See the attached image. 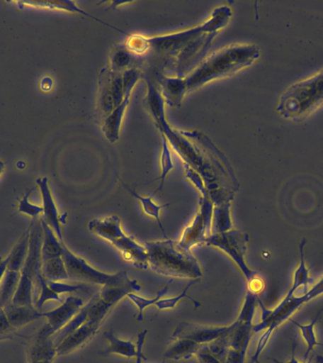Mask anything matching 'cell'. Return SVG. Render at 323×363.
<instances>
[{
    "label": "cell",
    "mask_w": 323,
    "mask_h": 363,
    "mask_svg": "<svg viewBox=\"0 0 323 363\" xmlns=\"http://www.w3.org/2000/svg\"><path fill=\"white\" fill-rule=\"evenodd\" d=\"M88 229L104 240L112 242L116 238L126 235L121 228V220L118 216L112 215L103 218H96L88 223Z\"/></svg>",
    "instance_id": "cell-18"
},
{
    "label": "cell",
    "mask_w": 323,
    "mask_h": 363,
    "mask_svg": "<svg viewBox=\"0 0 323 363\" xmlns=\"http://www.w3.org/2000/svg\"><path fill=\"white\" fill-rule=\"evenodd\" d=\"M259 48L254 45H232L207 57L188 76L184 77L187 92L198 89L214 79L225 78L249 67L259 58Z\"/></svg>",
    "instance_id": "cell-2"
},
{
    "label": "cell",
    "mask_w": 323,
    "mask_h": 363,
    "mask_svg": "<svg viewBox=\"0 0 323 363\" xmlns=\"http://www.w3.org/2000/svg\"><path fill=\"white\" fill-rule=\"evenodd\" d=\"M316 363H323V357L317 356L316 359Z\"/></svg>",
    "instance_id": "cell-47"
},
{
    "label": "cell",
    "mask_w": 323,
    "mask_h": 363,
    "mask_svg": "<svg viewBox=\"0 0 323 363\" xmlns=\"http://www.w3.org/2000/svg\"><path fill=\"white\" fill-rule=\"evenodd\" d=\"M322 294L323 277L314 286H312L309 291L302 296H296V295H293V297L291 296V303H293L294 308L298 311L303 305Z\"/></svg>",
    "instance_id": "cell-36"
},
{
    "label": "cell",
    "mask_w": 323,
    "mask_h": 363,
    "mask_svg": "<svg viewBox=\"0 0 323 363\" xmlns=\"http://www.w3.org/2000/svg\"><path fill=\"white\" fill-rule=\"evenodd\" d=\"M128 363V362H127Z\"/></svg>",
    "instance_id": "cell-48"
},
{
    "label": "cell",
    "mask_w": 323,
    "mask_h": 363,
    "mask_svg": "<svg viewBox=\"0 0 323 363\" xmlns=\"http://www.w3.org/2000/svg\"><path fill=\"white\" fill-rule=\"evenodd\" d=\"M37 282L39 284L40 294L38 299L34 303V306H35V308L38 309V311H41L42 306H44L47 301H57V302L61 303L64 302V301L61 299V297H60V295L55 294V292L48 286L47 280L45 279L42 274L39 275Z\"/></svg>",
    "instance_id": "cell-35"
},
{
    "label": "cell",
    "mask_w": 323,
    "mask_h": 363,
    "mask_svg": "<svg viewBox=\"0 0 323 363\" xmlns=\"http://www.w3.org/2000/svg\"><path fill=\"white\" fill-rule=\"evenodd\" d=\"M62 259L64 261L68 277L70 280L79 281V282L91 284V285L105 286L112 284L120 279L125 271L109 274L98 271L94 267L89 265L82 257H78L71 252L64 243L62 246Z\"/></svg>",
    "instance_id": "cell-9"
},
{
    "label": "cell",
    "mask_w": 323,
    "mask_h": 363,
    "mask_svg": "<svg viewBox=\"0 0 323 363\" xmlns=\"http://www.w3.org/2000/svg\"><path fill=\"white\" fill-rule=\"evenodd\" d=\"M5 169V164L3 163L1 160H0V176L2 175L3 172H4Z\"/></svg>",
    "instance_id": "cell-46"
},
{
    "label": "cell",
    "mask_w": 323,
    "mask_h": 363,
    "mask_svg": "<svg viewBox=\"0 0 323 363\" xmlns=\"http://www.w3.org/2000/svg\"><path fill=\"white\" fill-rule=\"evenodd\" d=\"M42 235L41 221L33 220L30 226L28 254L21 269L18 286L11 302L13 305L35 306L33 301V286L42 274Z\"/></svg>",
    "instance_id": "cell-6"
},
{
    "label": "cell",
    "mask_w": 323,
    "mask_h": 363,
    "mask_svg": "<svg viewBox=\"0 0 323 363\" xmlns=\"http://www.w3.org/2000/svg\"><path fill=\"white\" fill-rule=\"evenodd\" d=\"M11 330H13V328H11V323L6 316L4 309H0V337L10 333Z\"/></svg>",
    "instance_id": "cell-42"
},
{
    "label": "cell",
    "mask_w": 323,
    "mask_h": 363,
    "mask_svg": "<svg viewBox=\"0 0 323 363\" xmlns=\"http://www.w3.org/2000/svg\"><path fill=\"white\" fill-rule=\"evenodd\" d=\"M214 203L209 198L200 199V210L194 220L184 228L178 243L183 248L191 250L192 247L205 243L212 235V217Z\"/></svg>",
    "instance_id": "cell-11"
},
{
    "label": "cell",
    "mask_w": 323,
    "mask_h": 363,
    "mask_svg": "<svg viewBox=\"0 0 323 363\" xmlns=\"http://www.w3.org/2000/svg\"><path fill=\"white\" fill-rule=\"evenodd\" d=\"M103 337L109 342V346L106 350L101 352V354H118L128 359L136 357L137 347L130 340H119L112 331H105Z\"/></svg>",
    "instance_id": "cell-27"
},
{
    "label": "cell",
    "mask_w": 323,
    "mask_h": 363,
    "mask_svg": "<svg viewBox=\"0 0 323 363\" xmlns=\"http://www.w3.org/2000/svg\"><path fill=\"white\" fill-rule=\"evenodd\" d=\"M44 84L47 85V91L50 90L53 85L52 79H51L50 77H45V78L42 79L41 86Z\"/></svg>",
    "instance_id": "cell-45"
},
{
    "label": "cell",
    "mask_w": 323,
    "mask_h": 363,
    "mask_svg": "<svg viewBox=\"0 0 323 363\" xmlns=\"http://www.w3.org/2000/svg\"><path fill=\"white\" fill-rule=\"evenodd\" d=\"M169 346L164 356L170 359H189L196 356L201 346L198 343L189 340H175Z\"/></svg>",
    "instance_id": "cell-26"
},
{
    "label": "cell",
    "mask_w": 323,
    "mask_h": 363,
    "mask_svg": "<svg viewBox=\"0 0 323 363\" xmlns=\"http://www.w3.org/2000/svg\"><path fill=\"white\" fill-rule=\"evenodd\" d=\"M99 79L98 108L101 115L106 118L130 93L125 89L123 72H115L110 67L104 68L101 70Z\"/></svg>",
    "instance_id": "cell-10"
},
{
    "label": "cell",
    "mask_w": 323,
    "mask_h": 363,
    "mask_svg": "<svg viewBox=\"0 0 323 363\" xmlns=\"http://www.w3.org/2000/svg\"><path fill=\"white\" fill-rule=\"evenodd\" d=\"M17 4L22 6H33V7L50 9V10L65 11H70V13L82 14V16L90 17V18L96 20V21L102 23V24L106 25L108 27L115 28V30H119L122 33L128 34L125 33V31L118 30V28L113 27V26L108 24V23H105L102 21V20L96 18L95 16H91V14L86 13V11L79 8L78 6L76 5V2L74 1L18 2Z\"/></svg>",
    "instance_id": "cell-24"
},
{
    "label": "cell",
    "mask_w": 323,
    "mask_h": 363,
    "mask_svg": "<svg viewBox=\"0 0 323 363\" xmlns=\"http://www.w3.org/2000/svg\"><path fill=\"white\" fill-rule=\"evenodd\" d=\"M30 241V228L17 241L8 255V263L4 277L0 283V309L7 308L13 302L14 294L18 286L21 269L27 257Z\"/></svg>",
    "instance_id": "cell-7"
},
{
    "label": "cell",
    "mask_w": 323,
    "mask_h": 363,
    "mask_svg": "<svg viewBox=\"0 0 323 363\" xmlns=\"http://www.w3.org/2000/svg\"><path fill=\"white\" fill-rule=\"evenodd\" d=\"M295 352H296V347H295V345H293V349H292V357L290 360L289 362H279V360L277 359H272L273 360L274 363H311V360H306V362H300L299 360L296 359V354H295Z\"/></svg>",
    "instance_id": "cell-43"
},
{
    "label": "cell",
    "mask_w": 323,
    "mask_h": 363,
    "mask_svg": "<svg viewBox=\"0 0 323 363\" xmlns=\"http://www.w3.org/2000/svg\"><path fill=\"white\" fill-rule=\"evenodd\" d=\"M275 331L274 328H268L264 330V333L261 335L259 340H258L256 350H255L254 356L251 357V362L249 363H260L259 357L262 353L264 349L268 345L269 340Z\"/></svg>",
    "instance_id": "cell-40"
},
{
    "label": "cell",
    "mask_w": 323,
    "mask_h": 363,
    "mask_svg": "<svg viewBox=\"0 0 323 363\" xmlns=\"http://www.w3.org/2000/svg\"><path fill=\"white\" fill-rule=\"evenodd\" d=\"M130 94L125 96L123 101L113 112L105 118L103 125H102V132H103L105 138L110 142L115 143L118 140L119 132L123 121L125 111H126L128 105H129Z\"/></svg>",
    "instance_id": "cell-20"
},
{
    "label": "cell",
    "mask_w": 323,
    "mask_h": 363,
    "mask_svg": "<svg viewBox=\"0 0 323 363\" xmlns=\"http://www.w3.org/2000/svg\"><path fill=\"white\" fill-rule=\"evenodd\" d=\"M110 243L120 252L124 260L132 263L135 268L141 269L149 268L146 247L139 244L132 235H124Z\"/></svg>",
    "instance_id": "cell-15"
},
{
    "label": "cell",
    "mask_w": 323,
    "mask_h": 363,
    "mask_svg": "<svg viewBox=\"0 0 323 363\" xmlns=\"http://www.w3.org/2000/svg\"><path fill=\"white\" fill-rule=\"evenodd\" d=\"M156 78L162 87V96L166 99L167 104L172 107H180L187 93L184 78L164 76L159 72L156 73Z\"/></svg>",
    "instance_id": "cell-17"
},
{
    "label": "cell",
    "mask_w": 323,
    "mask_h": 363,
    "mask_svg": "<svg viewBox=\"0 0 323 363\" xmlns=\"http://www.w3.org/2000/svg\"><path fill=\"white\" fill-rule=\"evenodd\" d=\"M231 201L214 204L212 217V234H221L231 231L232 221L231 218Z\"/></svg>",
    "instance_id": "cell-25"
},
{
    "label": "cell",
    "mask_w": 323,
    "mask_h": 363,
    "mask_svg": "<svg viewBox=\"0 0 323 363\" xmlns=\"http://www.w3.org/2000/svg\"><path fill=\"white\" fill-rule=\"evenodd\" d=\"M323 104V70L292 85L280 98L278 112L285 118L300 119Z\"/></svg>",
    "instance_id": "cell-4"
},
{
    "label": "cell",
    "mask_w": 323,
    "mask_h": 363,
    "mask_svg": "<svg viewBox=\"0 0 323 363\" xmlns=\"http://www.w3.org/2000/svg\"><path fill=\"white\" fill-rule=\"evenodd\" d=\"M57 357L56 346L52 340L37 336L35 342L30 348V363H52Z\"/></svg>",
    "instance_id": "cell-21"
},
{
    "label": "cell",
    "mask_w": 323,
    "mask_h": 363,
    "mask_svg": "<svg viewBox=\"0 0 323 363\" xmlns=\"http://www.w3.org/2000/svg\"><path fill=\"white\" fill-rule=\"evenodd\" d=\"M173 169H174V164H173L169 141H167L166 136L162 135L161 176L160 184H159L157 191L163 189L166 176Z\"/></svg>",
    "instance_id": "cell-32"
},
{
    "label": "cell",
    "mask_w": 323,
    "mask_h": 363,
    "mask_svg": "<svg viewBox=\"0 0 323 363\" xmlns=\"http://www.w3.org/2000/svg\"><path fill=\"white\" fill-rule=\"evenodd\" d=\"M248 242L249 235L246 233L232 229L231 231L221 234H212L207 238L205 244L220 249L228 255L242 272L246 282L249 283L258 277V275L246 263L245 255Z\"/></svg>",
    "instance_id": "cell-8"
},
{
    "label": "cell",
    "mask_w": 323,
    "mask_h": 363,
    "mask_svg": "<svg viewBox=\"0 0 323 363\" xmlns=\"http://www.w3.org/2000/svg\"><path fill=\"white\" fill-rule=\"evenodd\" d=\"M196 357L200 363H222L209 351L206 345L201 346Z\"/></svg>",
    "instance_id": "cell-41"
},
{
    "label": "cell",
    "mask_w": 323,
    "mask_h": 363,
    "mask_svg": "<svg viewBox=\"0 0 323 363\" xmlns=\"http://www.w3.org/2000/svg\"><path fill=\"white\" fill-rule=\"evenodd\" d=\"M99 328H101V325H94V323H84L76 330H74L72 333L65 337L56 346L57 356H67V354L84 347L96 336Z\"/></svg>",
    "instance_id": "cell-16"
},
{
    "label": "cell",
    "mask_w": 323,
    "mask_h": 363,
    "mask_svg": "<svg viewBox=\"0 0 323 363\" xmlns=\"http://www.w3.org/2000/svg\"><path fill=\"white\" fill-rule=\"evenodd\" d=\"M37 186H39L42 196V220L53 230L61 242H64L62 233V218L60 216L59 210L57 208L55 201H54L52 193L48 186L47 177L36 179Z\"/></svg>",
    "instance_id": "cell-14"
},
{
    "label": "cell",
    "mask_w": 323,
    "mask_h": 363,
    "mask_svg": "<svg viewBox=\"0 0 323 363\" xmlns=\"http://www.w3.org/2000/svg\"><path fill=\"white\" fill-rule=\"evenodd\" d=\"M184 167H186V177L191 181V183L194 184L196 189L200 192L201 196H203V197L209 198L208 191H207L205 184H204L201 176L198 174L196 170L193 169L192 167H190L188 164H184Z\"/></svg>",
    "instance_id": "cell-38"
},
{
    "label": "cell",
    "mask_w": 323,
    "mask_h": 363,
    "mask_svg": "<svg viewBox=\"0 0 323 363\" xmlns=\"http://www.w3.org/2000/svg\"><path fill=\"white\" fill-rule=\"evenodd\" d=\"M33 191V189L26 193V194L23 196L22 199H20L18 212L22 213V214L27 215L28 217L33 218V220H36L39 215L42 214V207L31 203L30 201H28V197H30V195Z\"/></svg>",
    "instance_id": "cell-37"
},
{
    "label": "cell",
    "mask_w": 323,
    "mask_h": 363,
    "mask_svg": "<svg viewBox=\"0 0 323 363\" xmlns=\"http://www.w3.org/2000/svg\"><path fill=\"white\" fill-rule=\"evenodd\" d=\"M48 286L55 294L61 295L62 294H70V292H76L81 291L86 288L84 284H79V285H70V284L62 283V282H54V281L47 280Z\"/></svg>",
    "instance_id": "cell-39"
},
{
    "label": "cell",
    "mask_w": 323,
    "mask_h": 363,
    "mask_svg": "<svg viewBox=\"0 0 323 363\" xmlns=\"http://www.w3.org/2000/svg\"><path fill=\"white\" fill-rule=\"evenodd\" d=\"M197 281H198V279L189 282L188 285H187L186 288H184L183 291H181V294L177 295V296L159 300L158 302L155 303L156 308H157L158 311H164V309L174 308L176 305H177V303L180 302L181 299H183V298H187V299L191 301L193 305L195 306V308H200V303L198 302V301L195 300L194 298L189 296V295L187 294V291H188L190 286H192L193 284L197 282Z\"/></svg>",
    "instance_id": "cell-34"
},
{
    "label": "cell",
    "mask_w": 323,
    "mask_h": 363,
    "mask_svg": "<svg viewBox=\"0 0 323 363\" xmlns=\"http://www.w3.org/2000/svg\"><path fill=\"white\" fill-rule=\"evenodd\" d=\"M41 272L45 279L48 281L62 282V281L69 280L62 257L42 260Z\"/></svg>",
    "instance_id": "cell-28"
},
{
    "label": "cell",
    "mask_w": 323,
    "mask_h": 363,
    "mask_svg": "<svg viewBox=\"0 0 323 363\" xmlns=\"http://www.w3.org/2000/svg\"><path fill=\"white\" fill-rule=\"evenodd\" d=\"M3 309L13 329L22 328L34 320L44 318L42 312L38 311L35 306H16L11 303L7 308Z\"/></svg>",
    "instance_id": "cell-19"
},
{
    "label": "cell",
    "mask_w": 323,
    "mask_h": 363,
    "mask_svg": "<svg viewBox=\"0 0 323 363\" xmlns=\"http://www.w3.org/2000/svg\"><path fill=\"white\" fill-rule=\"evenodd\" d=\"M169 284L164 286V288L162 289L161 291H159L157 294H156V296L152 298V299H147V298L139 296V295L133 294V292H130V294L127 295V297L129 298L133 303H135L136 308L138 309V320H143V311H144V308H147V306L155 305L159 300L162 299V297H163L164 295L167 294V291H169Z\"/></svg>",
    "instance_id": "cell-33"
},
{
    "label": "cell",
    "mask_w": 323,
    "mask_h": 363,
    "mask_svg": "<svg viewBox=\"0 0 323 363\" xmlns=\"http://www.w3.org/2000/svg\"><path fill=\"white\" fill-rule=\"evenodd\" d=\"M305 244L306 240L303 238L302 242L300 243V263L296 271L294 272L293 283H292L291 288L288 291L289 295H294L295 292L300 291L302 288V291H300V296H302L309 291L308 286L309 282H310V277H309V269L306 267L305 259Z\"/></svg>",
    "instance_id": "cell-22"
},
{
    "label": "cell",
    "mask_w": 323,
    "mask_h": 363,
    "mask_svg": "<svg viewBox=\"0 0 323 363\" xmlns=\"http://www.w3.org/2000/svg\"><path fill=\"white\" fill-rule=\"evenodd\" d=\"M135 56L127 48L118 47L110 56V68L115 72H124L125 70L132 67L135 62Z\"/></svg>",
    "instance_id": "cell-31"
},
{
    "label": "cell",
    "mask_w": 323,
    "mask_h": 363,
    "mask_svg": "<svg viewBox=\"0 0 323 363\" xmlns=\"http://www.w3.org/2000/svg\"><path fill=\"white\" fill-rule=\"evenodd\" d=\"M8 257L6 258L0 257V283H1L2 278L4 277L6 267H7Z\"/></svg>",
    "instance_id": "cell-44"
},
{
    "label": "cell",
    "mask_w": 323,
    "mask_h": 363,
    "mask_svg": "<svg viewBox=\"0 0 323 363\" xmlns=\"http://www.w3.org/2000/svg\"><path fill=\"white\" fill-rule=\"evenodd\" d=\"M322 311L323 308L320 309V311L317 312V316L311 320V323H307V325H302V323H298L296 320L289 319L293 325H296L297 328L300 329L303 340H305L306 345V351L305 357H303L305 362L308 359L309 354H310L311 352L314 350V348L316 347L317 345L323 346V343H320L319 340H317L316 331H314V326H316Z\"/></svg>",
    "instance_id": "cell-29"
},
{
    "label": "cell",
    "mask_w": 323,
    "mask_h": 363,
    "mask_svg": "<svg viewBox=\"0 0 323 363\" xmlns=\"http://www.w3.org/2000/svg\"><path fill=\"white\" fill-rule=\"evenodd\" d=\"M231 16V8L221 6L212 11L211 17L203 24L189 30L163 36L130 35L127 48L135 56L149 54L158 64L163 62L164 68H171L175 77L184 78L183 74L200 62L212 40L228 25Z\"/></svg>",
    "instance_id": "cell-1"
},
{
    "label": "cell",
    "mask_w": 323,
    "mask_h": 363,
    "mask_svg": "<svg viewBox=\"0 0 323 363\" xmlns=\"http://www.w3.org/2000/svg\"><path fill=\"white\" fill-rule=\"evenodd\" d=\"M40 221H41L42 235H44L41 248L42 260L62 257V250H64L62 246L64 242L60 241L53 230L42 218Z\"/></svg>",
    "instance_id": "cell-23"
},
{
    "label": "cell",
    "mask_w": 323,
    "mask_h": 363,
    "mask_svg": "<svg viewBox=\"0 0 323 363\" xmlns=\"http://www.w3.org/2000/svg\"><path fill=\"white\" fill-rule=\"evenodd\" d=\"M230 325L210 326L180 323L170 337V340H189L204 345L222 337L229 331Z\"/></svg>",
    "instance_id": "cell-13"
},
{
    "label": "cell",
    "mask_w": 323,
    "mask_h": 363,
    "mask_svg": "<svg viewBox=\"0 0 323 363\" xmlns=\"http://www.w3.org/2000/svg\"><path fill=\"white\" fill-rule=\"evenodd\" d=\"M120 182L122 186L126 187V189L130 193V195L133 196V197L137 199V200L140 201L141 206L144 210V214L149 216V217L155 218V220H157L159 227H160L164 237H166V233L164 231L163 224H162V221L160 220V212L162 209L164 208V207L169 206L170 203L158 206L157 203H155L154 201H152V196H149V197H143V196L139 195L135 189H130V187L128 186L127 184H125L123 181L120 180Z\"/></svg>",
    "instance_id": "cell-30"
},
{
    "label": "cell",
    "mask_w": 323,
    "mask_h": 363,
    "mask_svg": "<svg viewBox=\"0 0 323 363\" xmlns=\"http://www.w3.org/2000/svg\"><path fill=\"white\" fill-rule=\"evenodd\" d=\"M84 306L81 298L67 297V299L53 311L42 312V317L47 320V325L38 332L37 336L42 339H50L64 328Z\"/></svg>",
    "instance_id": "cell-12"
},
{
    "label": "cell",
    "mask_w": 323,
    "mask_h": 363,
    "mask_svg": "<svg viewBox=\"0 0 323 363\" xmlns=\"http://www.w3.org/2000/svg\"><path fill=\"white\" fill-rule=\"evenodd\" d=\"M258 295L246 291L245 300L237 320L223 335L227 353L224 363H245L246 350L254 332V317L256 311Z\"/></svg>",
    "instance_id": "cell-5"
},
{
    "label": "cell",
    "mask_w": 323,
    "mask_h": 363,
    "mask_svg": "<svg viewBox=\"0 0 323 363\" xmlns=\"http://www.w3.org/2000/svg\"><path fill=\"white\" fill-rule=\"evenodd\" d=\"M147 260L152 271L164 277L180 279H200V264L190 250L172 240L147 241Z\"/></svg>",
    "instance_id": "cell-3"
}]
</instances>
